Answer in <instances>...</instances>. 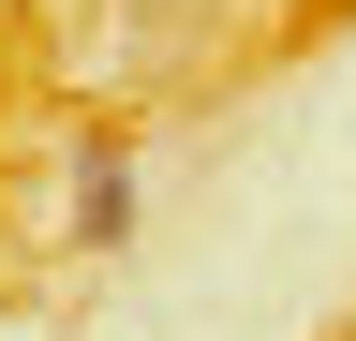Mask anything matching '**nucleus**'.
<instances>
[{
  "label": "nucleus",
  "instance_id": "f257e3e1",
  "mask_svg": "<svg viewBox=\"0 0 356 341\" xmlns=\"http://www.w3.org/2000/svg\"><path fill=\"white\" fill-rule=\"evenodd\" d=\"M74 252H134V149L74 134Z\"/></svg>",
  "mask_w": 356,
  "mask_h": 341
}]
</instances>
